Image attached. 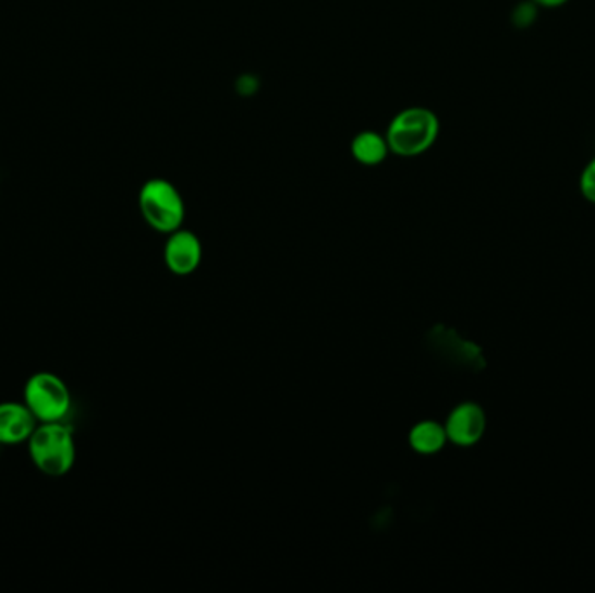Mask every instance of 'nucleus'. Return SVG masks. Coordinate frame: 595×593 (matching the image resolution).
Instances as JSON below:
<instances>
[{
  "label": "nucleus",
  "mask_w": 595,
  "mask_h": 593,
  "mask_svg": "<svg viewBox=\"0 0 595 593\" xmlns=\"http://www.w3.org/2000/svg\"><path fill=\"white\" fill-rule=\"evenodd\" d=\"M39 425L31 409L22 402H0V446H22L28 443Z\"/></svg>",
  "instance_id": "0eeeda50"
},
{
  "label": "nucleus",
  "mask_w": 595,
  "mask_h": 593,
  "mask_svg": "<svg viewBox=\"0 0 595 593\" xmlns=\"http://www.w3.org/2000/svg\"><path fill=\"white\" fill-rule=\"evenodd\" d=\"M23 404L31 409L37 423L65 422L72 409V394L61 376L39 371L26 379Z\"/></svg>",
  "instance_id": "7ed1b4c3"
},
{
  "label": "nucleus",
  "mask_w": 595,
  "mask_h": 593,
  "mask_svg": "<svg viewBox=\"0 0 595 593\" xmlns=\"http://www.w3.org/2000/svg\"><path fill=\"white\" fill-rule=\"evenodd\" d=\"M539 9H559L568 4L570 0H533Z\"/></svg>",
  "instance_id": "f8f14e48"
},
{
  "label": "nucleus",
  "mask_w": 595,
  "mask_h": 593,
  "mask_svg": "<svg viewBox=\"0 0 595 593\" xmlns=\"http://www.w3.org/2000/svg\"><path fill=\"white\" fill-rule=\"evenodd\" d=\"M26 446L35 469L48 477H63L74 469L77 446L65 422L39 423Z\"/></svg>",
  "instance_id": "f257e3e1"
},
{
  "label": "nucleus",
  "mask_w": 595,
  "mask_h": 593,
  "mask_svg": "<svg viewBox=\"0 0 595 593\" xmlns=\"http://www.w3.org/2000/svg\"><path fill=\"white\" fill-rule=\"evenodd\" d=\"M579 186L583 198L591 204H595V157L588 160L587 166L583 168L582 174H580Z\"/></svg>",
  "instance_id": "9b49d317"
},
{
  "label": "nucleus",
  "mask_w": 595,
  "mask_h": 593,
  "mask_svg": "<svg viewBox=\"0 0 595 593\" xmlns=\"http://www.w3.org/2000/svg\"><path fill=\"white\" fill-rule=\"evenodd\" d=\"M538 5L533 0H522L512 11L513 26H518L519 31H526L538 17Z\"/></svg>",
  "instance_id": "9d476101"
},
{
  "label": "nucleus",
  "mask_w": 595,
  "mask_h": 593,
  "mask_svg": "<svg viewBox=\"0 0 595 593\" xmlns=\"http://www.w3.org/2000/svg\"><path fill=\"white\" fill-rule=\"evenodd\" d=\"M350 154L359 164L373 168V166L385 162L392 152H390L385 134L367 130L355 134L354 140L350 143Z\"/></svg>",
  "instance_id": "6e6552de"
},
{
  "label": "nucleus",
  "mask_w": 595,
  "mask_h": 593,
  "mask_svg": "<svg viewBox=\"0 0 595 593\" xmlns=\"http://www.w3.org/2000/svg\"><path fill=\"white\" fill-rule=\"evenodd\" d=\"M446 443L449 440L445 425L432 420L416 423L410 432L411 447L420 455H436L446 446Z\"/></svg>",
  "instance_id": "1a4fd4ad"
},
{
  "label": "nucleus",
  "mask_w": 595,
  "mask_h": 593,
  "mask_svg": "<svg viewBox=\"0 0 595 593\" xmlns=\"http://www.w3.org/2000/svg\"><path fill=\"white\" fill-rule=\"evenodd\" d=\"M439 134L440 121L436 112L427 107H410L393 116L385 136L392 154L411 159L427 154Z\"/></svg>",
  "instance_id": "f03ea898"
},
{
  "label": "nucleus",
  "mask_w": 595,
  "mask_h": 593,
  "mask_svg": "<svg viewBox=\"0 0 595 593\" xmlns=\"http://www.w3.org/2000/svg\"><path fill=\"white\" fill-rule=\"evenodd\" d=\"M138 206L143 220L160 233H173L185 220L182 194L165 178H151L142 186Z\"/></svg>",
  "instance_id": "20e7f679"
},
{
  "label": "nucleus",
  "mask_w": 595,
  "mask_h": 593,
  "mask_svg": "<svg viewBox=\"0 0 595 593\" xmlns=\"http://www.w3.org/2000/svg\"><path fill=\"white\" fill-rule=\"evenodd\" d=\"M203 259L201 239L191 230L178 228L169 233L165 247V262L174 276H191Z\"/></svg>",
  "instance_id": "423d86ee"
},
{
  "label": "nucleus",
  "mask_w": 595,
  "mask_h": 593,
  "mask_svg": "<svg viewBox=\"0 0 595 593\" xmlns=\"http://www.w3.org/2000/svg\"><path fill=\"white\" fill-rule=\"evenodd\" d=\"M488 426L484 409L475 402H462L449 413L445 428L449 443L454 446L472 447L483 439Z\"/></svg>",
  "instance_id": "39448f33"
}]
</instances>
